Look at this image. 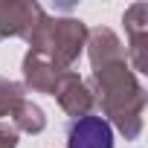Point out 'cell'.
Wrapping results in <instances>:
<instances>
[{"instance_id": "obj_1", "label": "cell", "mask_w": 148, "mask_h": 148, "mask_svg": "<svg viewBox=\"0 0 148 148\" xmlns=\"http://www.w3.org/2000/svg\"><path fill=\"white\" fill-rule=\"evenodd\" d=\"M67 148H113V131L102 116H82L70 125Z\"/></svg>"}]
</instances>
